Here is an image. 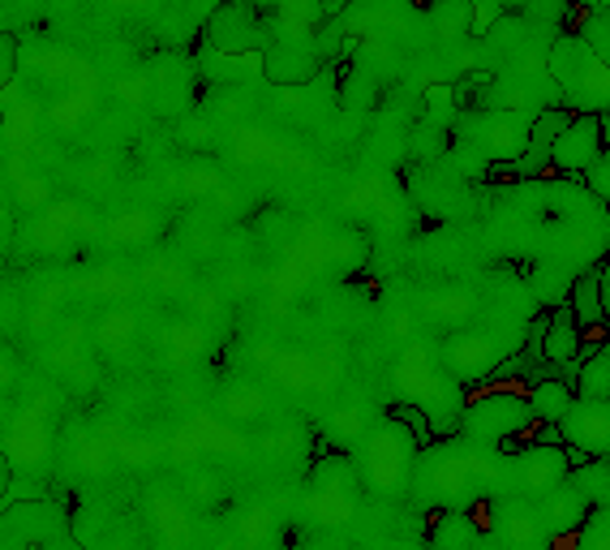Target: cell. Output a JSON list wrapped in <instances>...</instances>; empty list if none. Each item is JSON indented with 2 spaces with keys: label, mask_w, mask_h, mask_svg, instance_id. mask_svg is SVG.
<instances>
[{
  "label": "cell",
  "mask_w": 610,
  "mask_h": 550,
  "mask_svg": "<svg viewBox=\"0 0 610 550\" xmlns=\"http://www.w3.org/2000/svg\"><path fill=\"white\" fill-rule=\"evenodd\" d=\"M576 40L594 52L598 60H610V9H594V13H585V22H580Z\"/></svg>",
  "instance_id": "9a60e30c"
},
{
  "label": "cell",
  "mask_w": 610,
  "mask_h": 550,
  "mask_svg": "<svg viewBox=\"0 0 610 550\" xmlns=\"http://www.w3.org/2000/svg\"><path fill=\"white\" fill-rule=\"evenodd\" d=\"M206 40L211 48H219L224 56H250V52H262L271 44V26L262 22V13L241 4V0H224L211 22H206Z\"/></svg>",
  "instance_id": "277c9868"
},
{
  "label": "cell",
  "mask_w": 610,
  "mask_h": 550,
  "mask_svg": "<svg viewBox=\"0 0 610 550\" xmlns=\"http://www.w3.org/2000/svg\"><path fill=\"white\" fill-rule=\"evenodd\" d=\"M468 9H477V22H473L477 31H490V22L504 18V4L499 0H468Z\"/></svg>",
  "instance_id": "44dd1931"
},
{
  "label": "cell",
  "mask_w": 610,
  "mask_h": 550,
  "mask_svg": "<svg viewBox=\"0 0 610 550\" xmlns=\"http://www.w3.org/2000/svg\"><path fill=\"white\" fill-rule=\"evenodd\" d=\"M567 482L585 495L589 507H607L610 503V464L607 456H589V460H580V464H572L567 469Z\"/></svg>",
  "instance_id": "5bb4252c"
},
{
  "label": "cell",
  "mask_w": 610,
  "mask_h": 550,
  "mask_svg": "<svg viewBox=\"0 0 610 550\" xmlns=\"http://www.w3.org/2000/svg\"><path fill=\"white\" fill-rule=\"evenodd\" d=\"M533 512H538V525L546 529V538H551V542H563V538H572V534L580 529V520L589 516V503H585V495L563 478L555 491H546L542 500H533Z\"/></svg>",
  "instance_id": "9c48e42d"
},
{
  "label": "cell",
  "mask_w": 610,
  "mask_h": 550,
  "mask_svg": "<svg viewBox=\"0 0 610 550\" xmlns=\"http://www.w3.org/2000/svg\"><path fill=\"white\" fill-rule=\"evenodd\" d=\"M576 550H607L610 547V512L607 507H589V516L580 520V529L572 534Z\"/></svg>",
  "instance_id": "2e32d148"
},
{
  "label": "cell",
  "mask_w": 610,
  "mask_h": 550,
  "mask_svg": "<svg viewBox=\"0 0 610 550\" xmlns=\"http://www.w3.org/2000/svg\"><path fill=\"white\" fill-rule=\"evenodd\" d=\"M434 18H439V31L443 35H464L473 26L468 0H434Z\"/></svg>",
  "instance_id": "e0dca14e"
},
{
  "label": "cell",
  "mask_w": 610,
  "mask_h": 550,
  "mask_svg": "<svg viewBox=\"0 0 610 550\" xmlns=\"http://www.w3.org/2000/svg\"><path fill=\"white\" fill-rule=\"evenodd\" d=\"M392 422L413 430V448H434V430H430V417H426L421 408H413V404H400V408L392 413Z\"/></svg>",
  "instance_id": "ac0fdd59"
},
{
  "label": "cell",
  "mask_w": 610,
  "mask_h": 550,
  "mask_svg": "<svg viewBox=\"0 0 610 550\" xmlns=\"http://www.w3.org/2000/svg\"><path fill=\"white\" fill-rule=\"evenodd\" d=\"M585 332L576 327L567 301H560L551 314H546V332H542V361L546 366H572L576 361V349H580Z\"/></svg>",
  "instance_id": "8fae6325"
},
{
  "label": "cell",
  "mask_w": 610,
  "mask_h": 550,
  "mask_svg": "<svg viewBox=\"0 0 610 550\" xmlns=\"http://www.w3.org/2000/svg\"><path fill=\"white\" fill-rule=\"evenodd\" d=\"M567 383H572V396H576V401H610V349L607 345L598 352H589V357L580 361L576 379H567Z\"/></svg>",
  "instance_id": "4fadbf2b"
},
{
  "label": "cell",
  "mask_w": 610,
  "mask_h": 550,
  "mask_svg": "<svg viewBox=\"0 0 610 550\" xmlns=\"http://www.w3.org/2000/svg\"><path fill=\"white\" fill-rule=\"evenodd\" d=\"M529 125H533L529 112H508V108H464V116H460L464 143L473 150H482L486 159H495V164L516 159L524 150Z\"/></svg>",
  "instance_id": "7a4b0ae2"
},
{
  "label": "cell",
  "mask_w": 610,
  "mask_h": 550,
  "mask_svg": "<svg viewBox=\"0 0 610 550\" xmlns=\"http://www.w3.org/2000/svg\"><path fill=\"white\" fill-rule=\"evenodd\" d=\"M9 486H13V464H9V456L0 451V500L9 495Z\"/></svg>",
  "instance_id": "603a6c76"
},
{
  "label": "cell",
  "mask_w": 610,
  "mask_h": 550,
  "mask_svg": "<svg viewBox=\"0 0 610 550\" xmlns=\"http://www.w3.org/2000/svg\"><path fill=\"white\" fill-rule=\"evenodd\" d=\"M533 426V413H529V401L520 392H508V388H495L486 396L468 404L460 413V430L477 444H504V439H516Z\"/></svg>",
  "instance_id": "3957f363"
},
{
  "label": "cell",
  "mask_w": 610,
  "mask_h": 550,
  "mask_svg": "<svg viewBox=\"0 0 610 550\" xmlns=\"http://www.w3.org/2000/svg\"><path fill=\"white\" fill-rule=\"evenodd\" d=\"M546 69H551V82L560 87L563 103L572 112H607L610 108L607 60H598L576 35H563V40L551 44Z\"/></svg>",
  "instance_id": "6da1fadb"
},
{
  "label": "cell",
  "mask_w": 610,
  "mask_h": 550,
  "mask_svg": "<svg viewBox=\"0 0 610 550\" xmlns=\"http://www.w3.org/2000/svg\"><path fill=\"white\" fill-rule=\"evenodd\" d=\"M538 430L529 435V444H538V448H560L563 444V435H560V426L555 422H533Z\"/></svg>",
  "instance_id": "7402d4cb"
},
{
  "label": "cell",
  "mask_w": 610,
  "mask_h": 550,
  "mask_svg": "<svg viewBox=\"0 0 610 550\" xmlns=\"http://www.w3.org/2000/svg\"><path fill=\"white\" fill-rule=\"evenodd\" d=\"M504 473H508V482H516V500L533 503L567 478V451H563V444L560 448H538V444L516 448L504 464Z\"/></svg>",
  "instance_id": "8992f818"
},
{
  "label": "cell",
  "mask_w": 610,
  "mask_h": 550,
  "mask_svg": "<svg viewBox=\"0 0 610 550\" xmlns=\"http://www.w3.org/2000/svg\"><path fill=\"white\" fill-rule=\"evenodd\" d=\"M13 69H18V40L13 31H0V87L13 82Z\"/></svg>",
  "instance_id": "ffe728a7"
},
{
  "label": "cell",
  "mask_w": 610,
  "mask_h": 550,
  "mask_svg": "<svg viewBox=\"0 0 610 550\" xmlns=\"http://www.w3.org/2000/svg\"><path fill=\"white\" fill-rule=\"evenodd\" d=\"M580 172H585V186L607 202V194H610V150H602V155H598L589 168H580Z\"/></svg>",
  "instance_id": "d6986e66"
},
{
  "label": "cell",
  "mask_w": 610,
  "mask_h": 550,
  "mask_svg": "<svg viewBox=\"0 0 610 550\" xmlns=\"http://www.w3.org/2000/svg\"><path fill=\"white\" fill-rule=\"evenodd\" d=\"M560 435L567 448L585 456H607L610 451V401H572L563 413Z\"/></svg>",
  "instance_id": "52a82bcc"
},
{
  "label": "cell",
  "mask_w": 610,
  "mask_h": 550,
  "mask_svg": "<svg viewBox=\"0 0 610 550\" xmlns=\"http://www.w3.org/2000/svg\"><path fill=\"white\" fill-rule=\"evenodd\" d=\"M567 310L576 318V327L589 336V332H602L610 318V267L598 262L594 271L576 276V284L567 289Z\"/></svg>",
  "instance_id": "ba28073f"
},
{
  "label": "cell",
  "mask_w": 610,
  "mask_h": 550,
  "mask_svg": "<svg viewBox=\"0 0 610 550\" xmlns=\"http://www.w3.org/2000/svg\"><path fill=\"white\" fill-rule=\"evenodd\" d=\"M567 4H580L585 13H594V9H610V0H567Z\"/></svg>",
  "instance_id": "d4e9b609"
},
{
  "label": "cell",
  "mask_w": 610,
  "mask_h": 550,
  "mask_svg": "<svg viewBox=\"0 0 610 550\" xmlns=\"http://www.w3.org/2000/svg\"><path fill=\"white\" fill-rule=\"evenodd\" d=\"M529 413H533V422H555L560 426L563 413L572 408V383L567 379H538L533 388H529Z\"/></svg>",
  "instance_id": "7c38bea8"
},
{
  "label": "cell",
  "mask_w": 610,
  "mask_h": 550,
  "mask_svg": "<svg viewBox=\"0 0 610 550\" xmlns=\"http://www.w3.org/2000/svg\"><path fill=\"white\" fill-rule=\"evenodd\" d=\"M318 9H323V18H340L349 9V0H318Z\"/></svg>",
  "instance_id": "cb8c5ba5"
},
{
  "label": "cell",
  "mask_w": 610,
  "mask_h": 550,
  "mask_svg": "<svg viewBox=\"0 0 610 550\" xmlns=\"http://www.w3.org/2000/svg\"><path fill=\"white\" fill-rule=\"evenodd\" d=\"M610 134V108L607 112H572V121L563 125L551 143V164L563 172H580L589 168L602 150H607Z\"/></svg>",
  "instance_id": "5b68a950"
},
{
  "label": "cell",
  "mask_w": 610,
  "mask_h": 550,
  "mask_svg": "<svg viewBox=\"0 0 610 550\" xmlns=\"http://www.w3.org/2000/svg\"><path fill=\"white\" fill-rule=\"evenodd\" d=\"M262 56V74L275 82V87H305L318 69H323V60L314 56L309 44H297V40H289V44H267V48L258 52Z\"/></svg>",
  "instance_id": "30bf717a"
}]
</instances>
